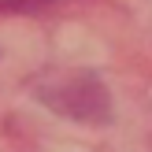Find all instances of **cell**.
Listing matches in <instances>:
<instances>
[{
	"label": "cell",
	"instance_id": "6da1fadb",
	"mask_svg": "<svg viewBox=\"0 0 152 152\" xmlns=\"http://www.w3.org/2000/svg\"><path fill=\"white\" fill-rule=\"evenodd\" d=\"M34 96L45 108L74 119V123H108L111 100L104 93L100 78L89 71H52L34 82Z\"/></svg>",
	"mask_w": 152,
	"mask_h": 152
},
{
	"label": "cell",
	"instance_id": "7a4b0ae2",
	"mask_svg": "<svg viewBox=\"0 0 152 152\" xmlns=\"http://www.w3.org/2000/svg\"><path fill=\"white\" fill-rule=\"evenodd\" d=\"M45 4H52V0H0V11L19 15V11H37V7H45Z\"/></svg>",
	"mask_w": 152,
	"mask_h": 152
}]
</instances>
